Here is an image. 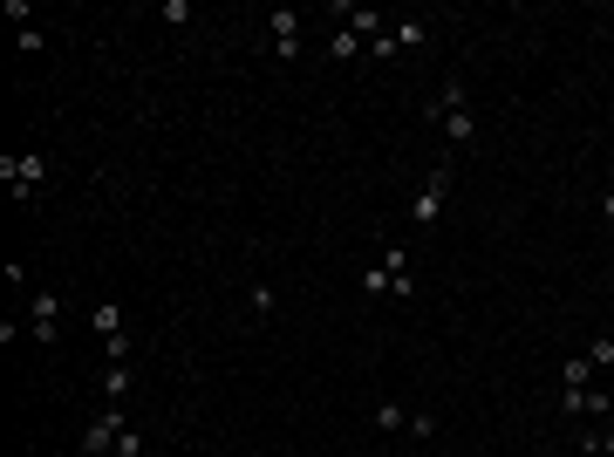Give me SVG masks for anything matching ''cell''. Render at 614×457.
<instances>
[{
  "mask_svg": "<svg viewBox=\"0 0 614 457\" xmlns=\"http://www.w3.org/2000/svg\"><path fill=\"white\" fill-rule=\"evenodd\" d=\"M0 178H7V191L28 205V198L48 185V157H41V151H7V157H0Z\"/></svg>",
  "mask_w": 614,
  "mask_h": 457,
  "instance_id": "1",
  "label": "cell"
},
{
  "mask_svg": "<svg viewBox=\"0 0 614 457\" xmlns=\"http://www.w3.org/2000/svg\"><path fill=\"white\" fill-rule=\"evenodd\" d=\"M444 198H451V164H437L430 178H423V191L410 198V232H430L437 226V212H444Z\"/></svg>",
  "mask_w": 614,
  "mask_h": 457,
  "instance_id": "2",
  "label": "cell"
},
{
  "mask_svg": "<svg viewBox=\"0 0 614 457\" xmlns=\"http://www.w3.org/2000/svg\"><path fill=\"white\" fill-rule=\"evenodd\" d=\"M123 430H130V423H123V403H103V410L89 417V430H82V457H110Z\"/></svg>",
  "mask_w": 614,
  "mask_h": 457,
  "instance_id": "3",
  "label": "cell"
},
{
  "mask_svg": "<svg viewBox=\"0 0 614 457\" xmlns=\"http://www.w3.org/2000/svg\"><path fill=\"white\" fill-rule=\"evenodd\" d=\"M28 335H35L41 348L62 342V301H55L48 287H35V294H28Z\"/></svg>",
  "mask_w": 614,
  "mask_h": 457,
  "instance_id": "4",
  "label": "cell"
},
{
  "mask_svg": "<svg viewBox=\"0 0 614 457\" xmlns=\"http://www.w3.org/2000/svg\"><path fill=\"white\" fill-rule=\"evenodd\" d=\"M335 28H348V35H362V41H376V35H389V14H376V7H355V0H335Z\"/></svg>",
  "mask_w": 614,
  "mask_h": 457,
  "instance_id": "5",
  "label": "cell"
},
{
  "mask_svg": "<svg viewBox=\"0 0 614 457\" xmlns=\"http://www.w3.org/2000/svg\"><path fill=\"white\" fill-rule=\"evenodd\" d=\"M267 35H273V55H280V62H301V14H294V7L267 14Z\"/></svg>",
  "mask_w": 614,
  "mask_h": 457,
  "instance_id": "6",
  "label": "cell"
},
{
  "mask_svg": "<svg viewBox=\"0 0 614 457\" xmlns=\"http://www.w3.org/2000/svg\"><path fill=\"white\" fill-rule=\"evenodd\" d=\"M376 267L389 273V294H396V301H410V294H417V280H410V246H403V239L389 246V253L376 260Z\"/></svg>",
  "mask_w": 614,
  "mask_h": 457,
  "instance_id": "7",
  "label": "cell"
},
{
  "mask_svg": "<svg viewBox=\"0 0 614 457\" xmlns=\"http://www.w3.org/2000/svg\"><path fill=\"white\" fill-rule=\"evenodd\" d=\"M130 389H137V369H130V362H110V369H103V403H123Z\"/></svg>",
  "mask_w": 614,
  "mask_h": 457,
  "instance_id": "8",
  "label": "cell"
},
{
  "mask_svg": "<svg viewBox=\"0 0 614 457\" xmlns=\"http://www.w3.org/2000/svg\"><path fill=\"white\" fill-rule=\"evenodd\" d=\"M437 123H444V137H451V144H478V116H471V110H444Z\"/></svg>",
  "mask_w": 614,
  "mask_h": 457,
  "instance_id": "9",
  "label": "cell"
},
{
  "mask_svg": "<svg viewBox=\"0 0 614 457\" xmlns=\"http://www.w3.org/2000/svg\"><path fill=\"white\" fill-rule=\"evenodd\" d=\"M89 321H96V335H103V342H123V307H116V301H96Z\"/></svg>",
  "mask_w": 614,
  "mask_h": 457,
  "instance_id": "10",
  "label": "cell"
},
{
  "mask_svg": "<svg viewBox=\"0 0 614 457\" xmlns=\"http://www.w3.org/2000/svg\"><path fill=\"white\" fill-rule=\"evenodd\" d=\"M587 382H594V362H587V348H580V355L560 362V389H587Z\"/></svg>",
  "mask_w": 614,
  "mask_h": 457,
  "instance_id": "11",
  "label": "cell"
},
{
  "mask_svg": "<svg viewBox=\"0 0 614 457\" xmlns=\"http://www.w3.org/2000/svg\"><path fill=\"white\" fill-rule=\"evenodd\" d=\"M328 55H335V62H355V55H369V41H362V35H348V28H335Z\"/></svg>",
  "mask_w": 614,
  "mask_h": 457,
  "instance_id": "12",
  "label": "cell"
},
{
  "mask_svg": "<svg viewBox=\"0 0 614 457\" xmlns=\"http://www.w3.org/2000/svg\"><path fill=\"white\" fill-rule=\"evenodd\" d=\"M389 41H396V48H423V41H430V21H396Z\"/></svg>",
  "mask_w": 614,
  "mask_h": 457,
  "instance_id": "13",
  "label": "cell"
},
{
  "mask_svg": "<svg viewBox=\"0 0 614 457\" xmlns=\"http://www.w3.org/2000/svg\"><path fill=\"white\" fill-rule=\"evenodd\" d=\"M376 430H410V410H403V403H376Z\"/></svg>",
  "mask_w": 614,
  "mask_h": 457,
  "instance_id": "14",
  "label": "cell"
},
{
  "mask_svg": "<svg viewBox=\"0 0 614 457\" xmlns=\"http://www.w3.org/2000/svg\"><path fill=\"white\" fill-rule=\"evenodd\" d=\"M246 307H253L260 321H267V314H273V287H267V280H253V287H246Z\"/></svg>",
  "mask_w": 614,
  "mask_h": 457,
  "instance_id": "15",
  "label": "cell"
},
{
  "mask_svg": "<svg viewBox=\"0 0 614 457\" xmlns=\"http://www.w3.org/2000/svg\"><path fill=\"white\" fill-rule=\"evenodd\" d=\"M587 362H594L601 376H608V369H614V342H608V335H594V342H587Z\"/></svg>",
  "mask_w": 614,
  "mask_h": 457,
  "instance_id": "16",
  "label": "cell"
},
{
  "mask_svg": "<svg viewBox=\"0 0 614 457\" xmlns=\"http://www.w3.org/2000/svg\"><path fill=\"white\" fill-rule=\"evenodd\" d=\"M110 457H144V430H137V423H130V430H123V437H116V451Z\"/></svg>",
  "mask_w": 614,
  "mask_h": 457,
  "instance_id": "17",
  "label": "cell"
},
{
  "mask_svg": "<svg viewBox=\"0 0 614 457\" xmlns=\"http://www.w3.org/2000/svg\"><path fill=\"white\" fill-rule=\"evenodd\" d=\"M410 437H437V417H430V410H410Z\"/></svg>",
  "mask_w": 614,
  "mask_h": 457,
  "instance_id": "18",
  "label": "cell"
},
{
  "mask_svg": "<svg viewBox=\"0 0 614 457\" xmlns=\"http://www.w3.org/2000/svg\"><path fill=\"white\" fill-rule=\"evenodd\" d=\"M14 41H21V55H41V48H48V35H41V28H21Z\"/></svg>",
  "mask_w": 614,
  "mask_h": 457,
  "instance_id": "19",
  "label": "cell"
},
{
  "mask_svg": "<svg viewBox=\"0 0 614 457\" xmlns=\"http://www.w3.org/2000/svg\"><path fill=\"white\" fill-rule=\"evenodd\" d=\"M601 219H608V226H614V191H608V198H601Z\"/></svg>",
  "mask_w": 614,
  "mask_h": 457,
  "instance_id": "20",
  "label": "cell"
},
{
  "mask_svg": "<svg viewBox=\"0 0 614 457\" xmlns=\"http://www.w3.org/2000/svg\"><path fill=\"white\" fill-rule=\"evenodd\" d=\"M608 396H614V369H608Z\"/></svg>",
  "mask_w": 614,
  "mask_h": 457,
  "instance_id": "21",
  "label": "cell"
}]
</instances>
